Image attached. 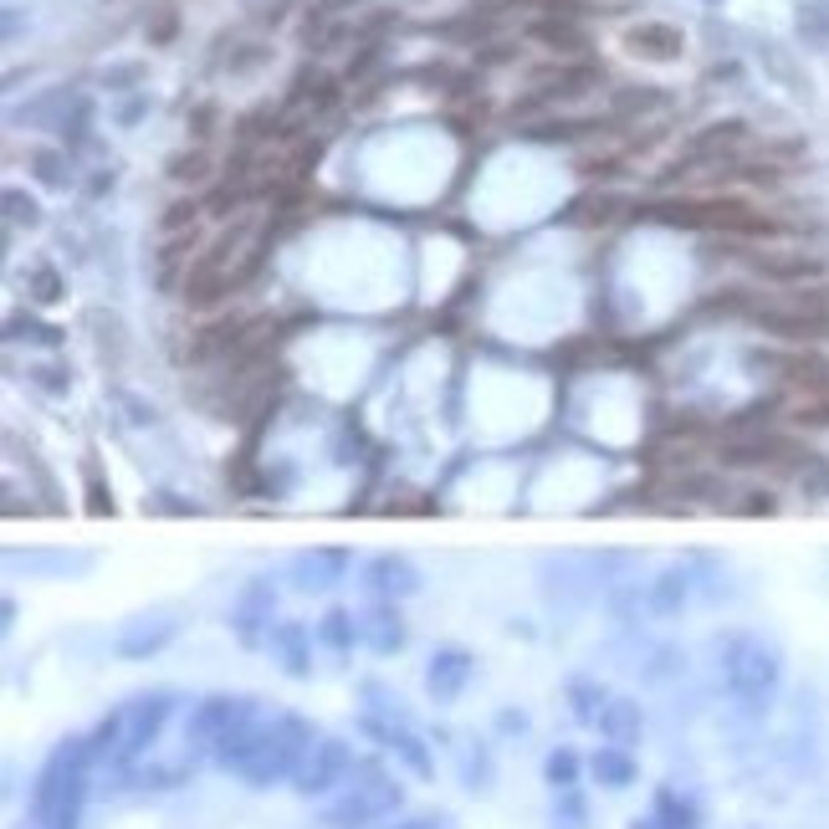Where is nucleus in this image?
Wrapping results in <instances>:
<instances>
[{"label": "nucleus", "instance_id": "obj_1", "mask_svg": "<svg viewBox=\"0 0 829 829\" xmlns=\"http://www.w3.org/2000/svg\"><path fill=\"white\" fill-rule=\"evenodd\" d=\"M640 215L666 226H686V231H737V236H778L783 226L773 215L753 210L748 200H650L640 205Z\"/></svg>", "mask_w": 829, "mask_h": 829}, {"label": "nucleus", "instance_id": "obj_2", "mask_svg": "<svg viewBox=\"0 0 829 829\" xmlns=\"http://www.w3.org/2000/svg\"><path fill=\"white\" fill-rule=\"evenodd\" d=\"M308 748H313V727L302 717H277L272 732H267V743H261V753L241 768V778L251 783V789H272V783H282L287 773H297V763H302Z\"/></svg>", "mask_w": 829, "mask_h": 829}, {"label": "nucleus", "instance_id": "obj_3", "mask_svg": "<svg viewBox=\"0 0 829 829\" xmlns=\"http://www.w3.org/2000/svg\"><path fill=\"white\" fill-rule=\"evenodd\" d=\"M400 783L395 778H384L379 768H364V783H354V794L348 799H338L333 809H328V824L333 829H359V824H369V819H379V814H389V809H400Z\"/></svg>", "mask_w": 829, "mask_h": 829}, {"label": "nucleus", "instance_id": "obj_4", "mask_svg": "<svg viewBox=\"0 0 829 829\" xmlns=\"http://www.w3.org/2000/svg\"><path fill=\"white\" fill-rule=\"evenodd\" d=\"M348 768H354V753H348V743H338V737H318V743L302 753L297 763V794H328L333 783L348 778Z\"/></svg>", "mask_w": 829, "mask_h": 829}, {"label": "nucleus", "instance_id": "obj_5", "mask_svg": "<svg viewBox=\"0 0 829 829\" xmlns=\"http://www.w3.org/2000/svg\"><path fill=\"white\" fill-rule=\"evenodd\" d=\"M174 712V702L159 691V696H139L134 707L123 712V737H118V763H139L144 758V748L159 737V727H164V717Z\"/></svg>", "mask_w": 829, "mask_h": 829}, {"label": "nucleus", "instance_id": "obj_6", "mask_svg": "<svg viewBox=\"0 0 829 829\" xmlns=\"http://www.w3.org/2000/svg\"><path fill=\"white\" fill-rule=\"evenodd\" d=\"M246 712H251V702H241V696H205L195 707V717H190V727H185V743L190 748H215Z\"/></svg>", "mask_w": 829, "mask_h": 829}, {"label": "nucleus", "instance_id": "obj_7", "mask_svg": "<svg viewBox=\"0 0 829 829\" xmlns=\"http://www.w3.org/2000/svg\"><path fill=\"white\" fill-rule=\"evenodd\" d=\"M748 261H753V272L768 277V282H799L804 287V282L824 277V261L814 251H753Z\"/></svg>", "mask_w": 829, "mask_h": 829}, {"label": "nucleus", "instance_id": "obj_8", "mask_svg": "<svg viewBox=\"0 0 829 829\" xmlns=\"http://www.w3.org/2000/svg\"><path fill=\"white\" fill-rule=\"evenodd\" d=\"M267 732H272V722H256V707L221 737V743H215V763H221V768H246L256 753H261V743H267Z\"/></svg>", "mask_w": 829, "mask_h": 829}, {"label": "nucleus", "instance_id": "obj_9", "mask_svg": "<svg viewBox=\"0 0 829 829\" xmlns=\"http://www.w3.org/2000/svg\"><path fill=\"white\" fill-rule=\"evenodd\" d=\"M466 681H471V656L466 650H435L430 656V666H425V691L435 696V702H456V696L466 691Z\"/></svg>", "mask_w": 829, "mask_h": 829}, {"label": "nucleus", "instance_id": "obj_10", "mask_svg": "<svg viewBox=\"0 0 829 829\" xmlns=\"http://www.w3.org/2000/svg\"><path fill=\"white\" fill-rule=\"evenodd\" d=\"M272 604H277V594H272V584H267V579L246 584L241 604L231 609V625H236V635H241L246 645H256V640H261V630L272 635Z\"/></svg>", "mask_w": 829, "mask_h": 829}, {"label": "nucleus", "instance_id": "obj_11", "mask_svg": "<svg viewBox=\"0 0 829 829\" xmlns=\"http://www.w3.org/2000/svg\"><path fill=\"white\" fill-rule=\"evenodd\" d=\"M753 364L778 369L789 384L809 389V395H829V359H819V354H753Z\"/></svg>", "mask_w": 829, "mask_h": 829}, {"label": "nucleus", "instance_id": "obj_12", "mask_svg": "<svg viewBox=\"0 0 829 829\" xmlns=\"http://www.w3.org/2000/svg\"><path fill=\"white\" fill-rule=\"evenodd\" d=\"M748 144V123H737V118H727V123H707L702 134H691V144H686V164H702V159H727V154H737Z\"/></svg>", "mask_w": 829, "mask_h": 829}, {"label": "nucleus", "instance_id": "obj_13", "mask_svg": "<svg viewBox=\"0 0 829 829\" xmlns=\"http://www.w3.org/2000/svg\"><path fill=\"white\" fill-rule=\"evenodd\" d=\"M625 47L635 57H645V62H676L681 47H686V36L676 26H666V21H640V26H630Z\"/></svg>", "mask_w": 829, "mask_h": 829}, {"label": "nucleus", "instance_id": "obj_14", "mask_svg": "<svg viewBox=\"0 0 829 829\" xmlns=\"http://www.w3.org/2000/svg\"><path fill=\"white\" fill-rule=\"evenodd\" d=\"M174 625L169 615H144V620H134L123 635H118V656L123 661H144V656H154V650H164L169 640H174Z\"/></svg>", "mask_w": 829, "mask_h": 829}, {"label": "nucleus", "instance_id": "obj_15", "mask_svg": "<svg viewBox=\"0 0 829 829\" xmlns=\"http://www.w3.org/2000/svg\"><path fill=\"white\" fill-rule=\"evenodd\" d=\"M732 686L737 691H748V696H758V691H768L773 686V676H778V661L768 656L763 645H753V640H743L737 645V656H732Z\"/></svg>", "mask_w": 829, "mask_h": 829}, {"label": "nucleus", "instance_id": "obj_16", "mask_svg": "<svg viewBox=\"0 0 829 829\" xmlns=\"http://www.w3.org/2000/svg\"><path fill=\"white\" fill-rule=\"evenodd\" d=\"M272 656H277V666L287 671V676H308L313 666V650H308V630H302L297 620H282V625H272Z\"/></svg>", "mask_w": 829, "mask_h": 829}, {"label": "nucleus", "instance_id": "obj_17", "mask_svg": "<svg viewBox=\"0 0 829 829\" xmlns=\"http://www.w3.org/2000/svg\"><path fill=\"white\" fill-rule=\"evenodd\" d=\"M599 732H604L609 748L640 743V702H630V696H609L604 712H599Z\"/></svg>", "mask_w": 829, "mask_h": 829}, {"label": "nucleus", "instance_id": "obj_18", "mask_svg": "<svg viewBox=\"0 0 829 829\" xmlns=\"http://www.w3.org/2000/svg\"><path fill=\"white\" fill-rule=\"evenodd\" d=\"M369 584H374L379 594H389V599H395V594H415V589H420V574L410 569L405 558L384 553V558H374V563H369Z\"/></svg>", "mask_w": 829, "mask_h": 829}, {"label": "nucleus", "instance_id": "obj_19", "mask_svg": "<svg viewBox=\"0 0 829 829\" xmlns=\"http://www.w3.org/2000/svg\"><path fill=\"white\" fill-rule=\"evenodd\" d=\"M343 563H348V558L333 553V548L302 553V558H297V569H292V574H297V589H308V594H313V589H328V584L343 574Z\"/></svg>", "mask_w": 829, "mask_h": 829}, {"label": "nucleus", "instance_id": "obj_20", "mask_svg": "<svg viewBox=\"0 0 829 829\" xmlns=\"http://www.w3.org/2000/svg\"><path fill=\"white\" fill-rule=\"evenodd\" d=\"M359 635L379 650V656H389V650H400V645H405V625H400V615H395L389 604L369 609V615L359 620Z\"/></svg>", "mask_w": 829, "mask_h": 829}, {"label": "nucleus", "instance_id": "obj_21", "mask_svg": "<svg viewBox=\"0 0 829 829\" xmlns=\"http://www.w3.org/2000/svg\"><path fill=\"white\" fill-rule=\"evenodd\" d=\"M528 31H533V41H543V47H553L558 57H579V52H584V31H579L574 21H558V16H548V21H533Z\"/></svg>", "mask_w": 829, "mask_h": 829}, {"label": "nucleus", "instance_id": "obj_22", "mask_svg": "<svg viewBox=\"0 0 829 829\" xmlns=\"http://www.w3.org/2000/svg\"><path fill=\"white\" fill-rule=\"evenodd\" d=\"M589 768H594V778L604 783V789H630L635 783V758L625 748H599Z\"/></svg>", "mask_w": 829, "mask_h": 829}, {"label": "nucleus", "instance_id": "obj_23", "mask_svg": "<svg viewBox=\"0 0 829 829\" xmlns=\"http://www.w3.org/2000/svg\"><path fill=\"white\" fill-rule=\"evenodd\" d=\"M318 635H323L333 650H348V645H354V635H359V625H354V615H348V609H328L323 625H318Z\"/></svg>", "mask_w": 829, "mask_h": 829}, {"label": "nucleus", "instance_id": "obj_24", "mask_svg": "<svg viewBox=\"0 0 829 829\" xmlns=\"http://www.w3.org/2000/svg\"><path fill=\"white\" fill-rule=\"evenodd\" d=\"M543 773H548V783H553V789L563 794V789H574V783H579V758H574L569 748H558V753H548Z\"/></svg>", "mask_w": 829, "mask_h": 829}, {"label": "nucleus", "instance_id": "obj_25", "mask_svg": "<svg viewBox=\"0 0 829 829\" xmlns=\"http://www.w3.org/2000/svg\"><path fill=\"white\" fill-rule=\"evenodd\" d=\"M681 599H686V579H681V574H661L656 589H650V604H656V615H671Z\"/></svg>", "mask_w": 829, "mask_h": 829}, {"label": "nucleus", "instance_id": "obj_26", "mask_svg": "<svg viewBox=\"0 0 829 829\" xmlns=\"http://www.w3.org/2000/svg\"><path fill=\"white\" fill-rule=\"evenodd\" d=\"M569 696H574V712H579L584 722H599V712H604V702H609V696H604L599 686H589V681H574Z\"/></svg>", "mask_w": 829, "mask_h": 829}, {"label": "nucleus", "instance_id": "obj_27", "mask_svg": "<svg viewBox=\"0 0 829 829\" xmlns=\"http://www.w3.org/2000/svg\"><path fill=\"white\" fill-rule=\"evenodd\" d=\"M169 174H174V180H185V185H200L205 174H210V159H205L200 149H190V154H180V159H169Z\"/></svg>", "mask_w": 829, "mask_h": 829}, {"label": "nucleus", "instance_id": "obj_28", "mask_svg": "<svg viewBox=\"0 0 829 829\" xmlns=\"http://www.w3.org/2000/svg\"><path fill=\"white\" fill-rule=\"evenodd\" d=\"M190 246H195V236H174V241L159 251V282H164V287L174 282V267H180V261H190Z\"/></svg>", "mask_w": 829, "mask_h": 829}, {"label": "nucleus", "instance_id": "obj_29", "mask_svg": "<svg viewBox=\"0 0 829 829\" xmlns=\"http://www.w3.org/2000/svg\"><path fill=\"white\" fill-rule=\"evenodd\" d=\"M553 824H558V829H584V804H579L574 789H563V794H558V804H553Z\"/></svg>", "mask_w": 829, "mask_h": 829}, {"label": "nucleus", "instance_id": "obj_30", "mask_svg": "<svg viewBox=\"0 0 829 829\" xmlns=\"http://www.w3.org/2000/svg\"><path fill=\"white\" fill-rule=\"evenodd\" d=\"M799 487H804V492H814V497H824V492H829V461L809 456V461L799 466Z\"/></svg>", "mask_w": 829, "mask_h": 829}, {"label": "nucleus", "instance_id": "obj_31", "mask_svg": "<svg viewBox=\"0 0 829 829\" xmlns=\"http://www.w3.org/2000/svg\"><path fill=\"white\" fill-rule=\"evenodd\" d=\"M31 297H36V302H57V297H62V277H57L52 267H36V272H31Z\"/></svg>", "mask_w": 829, "mask_h": 829}, {"label": "nucleus", "instance_id": "obj_32", "mask_svg": "<svg viewBox=\"0 0 829 829\" xmlns=\"http://www.w3.org/2000/svg\"><path fill=\"white\" fill-rule=\"evenodd\" d=\"M389 748H395V753H400V758H405V763H410V768H415V773H430V753H425V748H420V743H415V737H405V732H395V743H389Z\"/></svg>", "mask_w": 829, "mask_h": 829}, {"label": "nucleus", "instance_id": "obj_33", "mask_svg": "<svg viewBox=\"0 0 829 829\" xmlns=\"http://www.w3.org/2000/svg\"><path fill=\"white\" fill-rule=\"evenodd\" d=\"M195 210H200V205H190V200H180V205H169V210L159 215V231H169V236H174V231H185V226H195Z\"/></svg>", "mask_w": 829, "mask_h": 829}, {"label": "nucleus", "instance_id": "obj_34", "mask_svg": "<svg viewBox=\"0 0 829 829\" xmlns=\"http://www.w3.org/2000/svg\"><path fill=\"white\" fill-rule=\"evenodd\" d=\"M794 420H799V425H824V430H829V395L804 400V405L794 410Z\"/></svg>", "mask_w": 829, "mask_h": 829}, {"label": "nucleus", "instance_id": "obj_35", "mask_svg": "<svg viewBox=\"0 0 829 829\" xmlns=\"http://www.w3.org/2000/svg\"><path fill=\"white\" fill-rule=\"evenodd\" d=\"M656 809H661L666 829H691V814H686V804H676V794H661V799H656Z\"/></svg>", "mask_w": 829, "mask_h": 829}, {"label": "nucleus", "instance_id": "obj_36", "mask_svg": "<svg viewBox=\"0 0 829 829\" xmlns=\"http://www.w3.org/2000/svg\"><path fill=\"white\" fill-rule=\"evenodd\" d=\"M594 354H599V343H594V338H574V343H563V348H558V359H563V364H584V359H594Z\"/></svg>", "mask_w": 829, "mask_h": 829}, {"label": "nucleus", "instance_id": "obj_37", "mask_svg": "<svg viewBox=\"0 0 829 829\" xmlns=\"http://www.w3.org/2000/svg\"><path fill=\"white\" fill-rule=\"evenodd\" d=\"M799 26H804V31H824V36H829V6H824V0H814V6H804V11H799Z\"/></svg>", "mask_w": 829, "mask_h": 829}, {"label": "nucleus", "instance_id": "obj_38", "mask_svg": "<svg viewBox=\"0 0 829 829\" xmlns=\"http://www.w3.org/2000/svg\"><path fill=\"white\" fill-rule=\"evenodd\" d=\"M87 497H93V502H87L93 512H113V497L103 492V482H98V471H93V466H87Z\"/></svg>", "mask_w": 829, "mask_h": 829}, {"label": "nucleus", "instance_id": "obj_39", "mask_svg": "<svg viewBox=\"0 0 829 829\" xmlns=\"http://www.w3.org/2000/svg\"><path fill=\"white\" fill-rule=\"evenodd\" d=\"M737 512H743V517H758V512H763V517H768V512H773V497H768V492H748V502L737 507Z\"/></svg>", "mask_w": 829, "mask_h": 829}, {"label": "nucleus", "instance_id": "obj_40", "mask_svg": "<svg viewBox=\"0 0 829 829\" xmlns=\"http://www.w3.org/2000/svg\"><path fill=\"white\" fill-rule=\"evenodd\" d=\"M6 205H11V221H26V226H31V221H36V205H31V200H21V195H16V190H11V195H6Z\"/></svg>", "mask_w": 829, "mask_h": 829}, {"label": "nucleus", "instance_id": "obj_41", "mask_svg": "<svg viewBox=\"0 0 829 829\" xmlns=\"http://www.w3.org/2000/svg\"><path fill=\"white\" fill-rule=\"evenodd\" d=\"M36 169H41V180H47V185H57V180H62V174H57V159H52V154H36Z\"/></svg>", "mask_w": 829, "mask_h": 829}, {"label": "nucleus", "instance_id": "obj_42", "mask_svg": "<svg viewBox=\"0 0 829 829\" xmlns=\"http://www.w3.org/2000/svg\"><path fill=\"white\" fill-rule=\"evenodd\" d=\"M395 829H446L441 819H405V824H395Z\"/></svg>", "mask_w": 829, "mask_h": 829}, {"label": "nucleus", "instance_id": "obj_43", "mask_svg": "<svg viewBox=\"0 0 829 829\" xmlns=\"http://www.w3.org/2000/svg\"><path fill=\"white\" fill-rule=\"evenodd\" d=\"M507 6H533V0H482V11H507Z\"/></svg>", "mask_w": 829, "mask_h": 829}, {"label": "nucleus", "instance_id": "obj_44", "mask_svg": "<svg viewBox=\"0 0 829 829\" xmlns=\"http://www.w3.org/2000/svg\"><path fill=\"white\" fill-rule=\"evenodd\" d=\"M630 829H666V824H661V819H635Z\"/></svg>", "mask_w": 829, "mask_h": 829}]
</instances>
